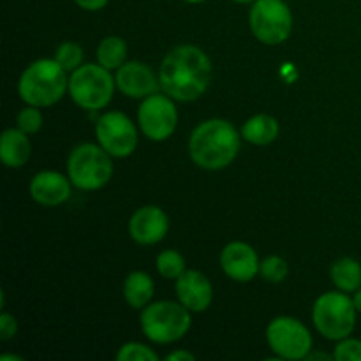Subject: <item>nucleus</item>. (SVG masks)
Masks as SVG:
<instances>
[{"label":"nucleus","instance_id":"1","mask_svg":"<svg viewBox=\"0 0 361 361\" xmlns=\"http://www.w3.org/2000/svg\"><path fill=\"white\" fill-rule=\"evenodd\" d=\"M159 80L166 95L175 101L192 102L210 87L212 62L197 46H176L162 60Z\"/></svg>","mask_w":361,"mask_h":361},{"label":"nucleus","instance_id":"2","mask_svg":"<svg viewBox=\"0 0 361 361\" xmlns=\"http://www.w3.org/2000/svg\"><path fill=\"white\" fill-rule=\"evenodd\" d=\"M238 152L240 134L228 120H204L189 137L190 159L194 164L208 171L228 168L236 159Z\"/></svg>","mask_w":361,"mask_h":361},{"label":"nucleus","instance_id":"3","mask_svg":"<svg viewBox=\"0 0 361 361\" xmlns=\"http://www.w3.org/2000/svg\"><path fill=\"white\" fill-rule=\"evenodd\" d=\"M69 92L67 71L55 59H41L23 71L18 94L27 106L48 108L56 104Z\"/></svg>","mask_w":361,"mask_h":361},{"label":"nucleus","instance_id":"4","mask_svg":"<svg viewBox=\"0 0 361 361\" xmlns=\"http://www.w3.org/2000/svg\"><path fill=\"white\" fill-rule=\"evenodd\" d=\"M141 330L148 341L155 344H173L178 342L190 330V310L180 302L148 303L141 312Z\"/></svg>","mask_w":361,"mask_h":361},{"label":"nucleus","instance_id":"5","mask_svg":"<svg viewBox=\"0 0 361 361\" xmlns=\"http://www.w3.org/2000/svg\"><path fill=\"white\" fill-rule=\"evenodd\" d=\"M111 155L94 143H81L67 159V176L80 190H99L113 176Z\"/></svg>","mask_w":361,"mask_h":361},{"label":"nucleus","instance_id":"6","mask_svg":"<svg viewBox=\"0 0 361 361\" xmlns=\"http://www.w3.org/2000/svg\"><path fill=\"white\" fill-rule=\"evenodd\" d=\"M355 302L344 291L324 293L316 300L312 321L316 330L328 341H342L349 337L356 326Z\"/></svg>","mask_w":361,"mask_h":361},{"label":"nucleus","instance_id":"7","mask_svg":"<svg viewBox=\"0 0 361 361\" xmlns=\"http://www.w3.org/2000/svg\"><path fill=\"white\" fill-rule=\"evenodd\" d=\"M116 81L101 63H85L69 78V94L80 108L99 111L111 102Z\"/></svg>","mask_w":361,"mask_h":361},{"label":"nucleus","instance_id":"8","mask_svg":"<svg viewBox=\"0 0 361 361\" xmlns=\"http://www.w3.org/2000/svg\"><path fill=\"white\" fill-rule=\"evenodd\" d=\"M249 27L254 37L263 44H282L291 35L293 13L284 0H254Z\"/></svg>","mask_w":361,"mask_h":361},{"label":"nucleus","instance_id":"9","mask_svg":"<svg viewBox=\"0 0 361 361\" xmlns=\"http://www.w3.org/2000/svg\"><path fill=\"white\" fill-rule=\"evenodd\" d=\"M267 341L281 360H305L312 351V335L302 321L289 316L275 317L267 328Z\"/></svg>","mask_w":361,"mask_h":361},{"label":"nucleus","instance_id":"10","mask_svg":"<svg viewBox=\"0 0 361 361\" xmlns=\"http://www.w3.org/2000/svg\"><path fill=\"white\" fill-rule=\"evenodd\" d=\"M95 137L111 157L123 159L134 154L137 147V129L122 111H108L97 120Z\"/></svg>","mask_w":361,"mask_h":361},{"label":"nucleus","instance_id":"11","mask_svg":"<svg viewBox=\"0 0 361 361\" xmlns=\"http://www.w3.org/2000/svg\"><path fill=\"white\" fill-rule=\"evenodd\" d=\"M175 99L169 95L154 94L143 99L137 109V122L143 136L150 141H166L173 136L178 123V111H176Z\"/></svg>","mask_w":361,"mask_h":361},{"label":"nucleus","instance_id":"12","mask_svg":"<svg viewBox=\"0 0 361 361\" xmlns=\"http://www.w3.org/2000/svg\"><path fill=\"white\" fill-rule=\"evenodd\" d=\"M116 88L123 95L130 99H147L157 94L161 88V80L155 76L150 66L143 62H126L120 69H116Z\"/></svg>","mask_w":361,"mask_h":361},{"label":"nucleus","instance_id":"13","mask_svg":"<svg viewBox=\"0 0 361 361\" xmlns=\"http://www.w3.org/2000/svg\"><path fill=\"white\" fill-rule=\"evenodd\" d=\"M169 231V219L162 208L148 204L133 214L129 221V235L140 245H155L162 242Z\"/></svg>","mask_w":361,"mask_h":361},{"label":"nucleus","instance_id":"14","mask_svg":"<svg viewBox=\"0 0 361 361\" xmlns=\"http://www.w3.org/2000/svg\"><path fill=\"white\" fill-rule=\"evenodd\" d=\"M257 252L245 242H231L222 249L221 268L231 281L249 282L259 274Z\"/></svg>","mask_w":361,"mask_h":361},{"label":"nucleus","instance_id":"15","mask_svg":"<svg viewBox=\"0 0 361 361\" xmlns=\"http://www.w3.org/2000/svg\"><path fill=\"white\" fill-rule=\"evenodd\" d=\"M178 302L190 312H203L212 305L214 300V288L212 282L204 274L197 270H185L178 279L175 286Z\"/></svg>","mask_w":361,"mask_h":361},{"label":"nucleus","instance_id":"16","mask_svg":"<svg viewBox=\"0 0 361 361\" xmlns=\"http://www.w3.org/2000/svg\"><path fill=\"white\" fill-rule=\"evenodd\" d=\"M71 180L56 171H39L28 185L32 200L41 207H59L71 197Z\"/></svg>","mask_w":361,"mask_h":361},{"label":"nucleus","instance_id":"17","mask_svg":"<svg viewBox=\"0 0 361 361\" xmlns=\"http://www.w3.org/2000/svg\"><path fill=\"white\" fill-rule=\"evenodd\" d=\"M32 155L28 134L21 129H6L0 137V159L7 168H23Z\"/></svg>","mask_w":361,"mask_h":361},{"label":"nucleus","instance_id":"18","mask_svg":"<svg viewBox=\"0 0 361 361\" xmlns=\"http://www.w3.org/2000/svg\"><path fill=\"white\" fill-rule=\"evenodd\" d=\"M154 279L147 271H133L123 282V298L133 309H145L154 298Z\"/></svg>","mask_w":361,"mask_h":361},{"label":"nucleus","instance_id":"19","mask_svg":"<svg viewBox=\"0 0 361 361\" xmlns=\"http://www.w3.org/2000/svg\"><path fill=\"white\" fill-rule=\"evenodd\" d=\"M279 122L270 115H254L243 123L242 127V137L249 143L257 145V147H264L277 140L279 136Z\"/></svg>","mask_w":361,"mask_h":361},{"label":"nucleus","instance_id":"20","mask_svg":"<svg viewBox=\"0 0 361 361\" xmlns=\"http://www.w3.org/2000/svg\"><path fill=\"white\" fill-rule=\"evenodd\" d=\"M331 281L338 291L355 293L361 288V264L355 257H342L331 267Z\"/></svg>","mask_w":361,"mask_h":361},{"label":"nucleus","instance_id":"21","mask_svg":"<svg viewBox=\"0 0 361 361\" xmlns=\"http://www.w3.org/2000/svg\"><path fill=\"white\" fill-rule=\"evenodd\" d=\"M97 62L109 71H116L127 60V42L118 35H108L97 46Z\"/></svg>","mask_w":361,"mask_h":361},{"label":"nucleus","instance_id":"22","mask_svg":"<svg viewBox=\"0 0 361 361\" xmlns=\"http://www.w3.org/2000/svg\"><path fill=\"white\" fill-rule=\"evenodd\" d=\"M157 271L164 279H176L185 271V257L178 250H162L157 256Z\"/></svg>","mask_w":361,"mask_h":361},{"label":"nucleus","instance_id":"23","mask_svg":"<svg viewBox=\"0 0 361 361\" xmlns=\"http://www.w3.org/2000/svg\"><path fill=\"white\" fill-rule=\"evenodd\" d=\"M55 60L67 71V73H74L78 67L83 66V48L78 42L67 41L56 48Z\"/></svg>","mask_w":361,"mask_h":361},{"label":"nucleus","instance_id":"24","mask_svg":"<svg viewBox=\"0 0 361 361\" xmlns=\"http://www.w3.org/2000/svg\"><path fill=\"white\" fill-rule=\"evenodd\" d=\"M259 274L264 281L279 284V282L286 281L289 274V267L286 259H282L281 256H268L261 261Z\"/></svg>","mask_w":361,"mask_h":361},{"label":"nucleus","instance_id":"25","mask_svg":"<svg viewBox=\"0 0 361 361\" xmlns=\"http://www.w3.org/2000/svg\"><path fill=\"white\" fill-rule=\"evenodd\" d=\"M118 361H157L159 355L141 342H127L116 353Z\"/></svg>","mask_w":361,"mask_h":361},{"label":"nucleus","instance_id":"26","mask_svg":"<svg viewBox=\"0 0 361 361\" xmlns=\"http://www.w3.org/2000/svg\"><path fill=\"white\" fill-rule=\"evenodd\" d=\"M42 122V113L37 106H28V108H23L16 116V126L18 129H21L27 134H35L41 130Z\"/></svg>","mask_w":361,"mask_h":361},{"label":"nucleus","instance_id":"27","mask_svg":"<svg viewBox=\"0 0 361 361\" xmlns=\"http://www.w3.org/2000/svg\"><path fill=\"white\" fill-rule=\"evenodd\" d=\"M335 361H361V341L358 338H342L334 349Z\"/></svg>","mask_w":361,"mask_h":361},{"label":"nucleus","instance_id":"28","mask_svg":"<svg viewBox=\"0 0 361 361\" xmlns=\"http://www.w3.org/2000/svg\"><path fill=\"white\" fill-rule=\"evenodd\" d=\"M18 334V323L14 319V316L11 314L2 312L0 314V338L2 341H9V338H14Z\"/></svg>","mask_w":361,"mask_h":361},{"label":"nucleus","instance_id":"29","mask_svg":"<svg viewBox=\"0 0 361 361\" xmlns=\"http://www.w3.org/2000/svg\"><path fill=\"white\" fill-rule=\"evenodd\" d=\"M108 2L109 0H74V4H76L78 7H81V9L85 11H90V13L104 9V7L108 6Z\"/></svg>","mask_w":361,"mask_h":361},{"label":"nucleus","instance_id":"30","mask_svg":"<svg viewBox=\"0 0 361 361\" xmlns=\"http://www.w3.org/2000/svg\"><path fill=\"white\" fill-rule=\"evenodd\" d=\"M196 356L192 355V353H187V351H175V353H169L168 356H166V360L168 361H194Z\"/></svg>","mask_w":361,"mask_h":361},{"label":"nucleus","instance_id":"31","mask_svg":"<svg viewBox=\"0 0 361 361\" xmlns=\"http://www.w3.org/2000/svg\"><path fill=\"white\" fill-rule=\"evenodd\" d=\"M305 360H309V361H314V360H328V361H331V360H335V358H334V355H326V353H309V356H307Z\"/></svg>","mask_w":361,"mask_h":361},{"label":"nucleus","instance_id":"32","mask_svg":"<svg viewBox=\"0 0 361 361\" xmlns=\"http://www.w3.org/2000/svg\"><path fill=\"white\" fill-rule=\"evenodd\" d=\"M353 302H355V307L356 310L361 314V288L358 289V291H355V296H353Z\"/></svg>","mask_w":361,"mask_h":361},{"label":"nucleus","instance_id":"33","mask_svg":"<svg viewBox=\"0 0 361 361\" xmlns=\"http://www.w3.org/2000/svg\"><path fill=\"white\" fill-rule=\"evenodd\" d=\"M0 361H23V358L18 355H2L0 356Z\"/></svg>","mask_w":361,"mask_h":361},{"label":"nucleus","instance_id":"34","mask_svg":"<svg viewBox=\"0 0 361 361\" xmlns=\"http://www.w3.org/2000/svg\"><path fill=\"white\" fill-rule=\"evenodd\" d=\"M183 2H187V4H203V2H207V0H183Z\"/></svg>","mask_w":361,"mask_h":361},{"label":"nucleus","instance_id":"35","mask_svg":"<svg viewBox=\"0 0 361 361\" xmlns=\"http://www.w3.org/2000/svg\"><path fill=\"white\" fill-rule=\"evenodd\" d=\"M233 2H236V4H250V2H254V0H233Z\"/></svg>","mask_w":361,"mask_h":361}]
</instances>
